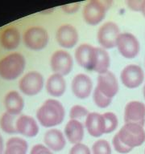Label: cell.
<instances>
[{
	"label": "cell",
	"instance_id": "obj_9",
	"mask_svg": "<svg viewBox=\"0 0 145 154\" xmlns=\"http://www.w3.org/2000/svg\"><path fill=\"white\" fill-rule=\"evenodd\" d=\"M51 68L54 74L67 75L73 67V60L69 53L64 50H57L53 53L50 60Z\"/></svg>",
	"mask_w": 145,
	"mask_h": 154
},
{
	"label": "cell",
	"instance_id": "obj_30",
	"mask_svg": "<svg viewBox=\"0 0 145 154\" xmlns=\"http://www.w3.org/2000/svg\"><path fill=\"white\" fill-rule=\"evenodd\" d=\"M112 144H113L114 149L115 150L116 152H118L119 153H128V152H130L133 149L131 148H129L127 147L126 144H124L123 142L121 141V140L119 139V137H118V134L116 133L114 135V137L113 138V140H112Z\"/></svg>",
	"mask_w": 145,
	"mask_h": 154
},
{
	"label": "cell",
	"instance_id": "obj_21",
	"mask_svg": "<svg viewBox=\"0 0 145 154\" xmlns=\"http://www.w3.org/2000/svg\"><path fill=\"white\" fill-rule=\"evenodd\" d=\"M66 90V82L64 76L59 74H53L46 82V91L50 96L60 97Z\"/></svg>",
	"mask_w": 145,
	"mask_h": 154
},
{
	"label": "cell",
	"instance_id": "obj_32",
	"mask_svg": "<svg viewBox=\"0 0 145 154\" xmlns=\"http://www.w3.org/2000/svg\"><path fill=\"white\" fill-rule=\"evenodd\" d=\"M30 154H53V152L43 144H38L31 148Z\"/></svg>",
	"mask_w": 145,
	"mask_h": 154
},
{
	"label": "cell",
	"instance_id": "obj_29",
	"mask_svg": "<svg viewBox=\"0 0 145 154\" xmlns=\"http://www.w3.org/2000/svg\"><path fill=\"white\" fill-rule=\"evenodd\" d=\"M89 112L86 108L82 105H74L72 106L69 111V117L71 120H77L80 118L87 116L89 114Z\"/></svg>",
	"mask_w": 145,
	"mask_h": 154
},
{
	"label": "cell",
	"instance_id": "obj_15",
	"mask_svg": "<svg viewBox=\"0 0 145 154\" xmlns=\"http://www.w3.org/2000/svg\"><path fill=\"white\" fill-rule=\"evenodd\" d=\"M72 94L77 98L84 100L88 98L93 89V82L85 74H78L72 79L71 84Z\"/></svg>",
	"mask_w": 145,
	"mask_h": 154
},
{
	"label": "cell",
	"instance_id": "obj_19",
	"mask_svg": "<svg viewBox=\"0 0 145 154\" xmlns=\"http://www.w3.org/2000/svg\"><path fill=\"white\" fill-rule=\"evenodd\" d=\"M65 135L71 144H79L84 137L83 125L77 120H70L65 125Z\"/></svg>",
	"mask_w": 145,
	"mask_h": 154
},
{
	"label": "cell",
	"instance_id": "obj_1",
	"mask_svg": "<svg viewBox=\"0 0 145 154\" xmlns=\"http://www.w3.org/2000/svg\"><path fill=\"white\" fill-rule=\"evenodd\" d=\"M65 111L60 101L48 99L36 112L39 123L44 128H53L60 125L65 119Z\"/></svg>",
	"mask_w": 145,
	"mask_h": 154
},
{
	"label": "cell",
	"instance_id": "obj_7",
	"mask_svg": "<svg viewBox=\"0 0 145 154\" xmlns=\"http://www.w3.org/2000/svg\"><path fill=\"white\" fill-rule=\"evenodd\" d=\"M121 34L120 29L115 23L107 22L100 26L98 31V42L103 49H111L116 47L118 36Z\"/></svg>",
	"mask_w": 145,
	"mask_h": 154
},
{
	"label": "cell",
	"instance_id": "obj_36",
	"mask_svg": "<svg viewBox=\"0 0 145 154\" xmlns=\"http://www.w3.org/2000/svg\"><path fill=\"white\" fill-rule=\"evenodd\" d=\"M141 13L143 16L145 17V0L143 1V3H142V7H141Z\"/></svg>",
	"mask_w": 145,
	"mask_h": 154
},
{
	"label": "cell",
	"instance_id": "obj_22",
	"mask_svg": "<svg viewBox=\"0 0 145 154\" xmlns=\"http://www.w3.org/2000/svg\"><path fill=\"white\" fill-rule=\"evenodd\" d=\"M20 32L15 27H8L5 29L0 38L2 48L9 51L16 49L20 43Z\"/></svg>",
	"mask_w": 145,
	"mask_h": 154
},
{
	"label": "cell",
	"instance_id": "obj_3",
	"mask_svg": "<svg viewBox=\"0 0 145 154\" xmlns=\"http://www.w3.org/2000/svg\"><path fill=\"white\" fill-rule=\"evenodd\" d=\"M112 2L92 0L87 2L83 8V19L87 24L96 26L106 17L107 10L110 8Z\"/></svg>",
	"mask_w": 145,
	"mask_h": 154
},
{
	"label": "cell",
	"instance_id": "obj_26",
	"mask_svg": "<svg viewBox=\"0 0 145 154\" xmlns=\"http://www.w3.org/2000/svg\"><path fill=\"white\" fill-rule=\"evenodd\" d=\"M105 121V133H111L117 128L118 120L117 116L113 112H105L102 114Z\"/></svg>",
	"mask_w": 145,
	"mask_h": 154
},
{
	"label": "cell",
	"instance_id": "obj_39",
	"mask_svg": "<svg viewBox=\"0 0 145 154\" xmlns=\"http://www.w3.org/2000/svg\"><path fill=\"white\" fill-rule=\"evenodd\" d=\"M144 63H145V62H144Z\"/></svg>",
	"mask_w": 145,
	"mask_h": 154
},
{
	"label": "cell",
	"instance_id": "obj_35",
	"mask_svg": "<svg viewBox=\"0 0 145 154\" xmlns=\"http://www.w3.org/2000/svg\"><path fill=\"white\" fill-rule=\"evenodd\" d=\"M3 150H4V143H3V139L0 135V154L3 153Z\"/></svg>",
	"mask_w": 145,
	"mask_h": 154
},
{
	"label": "cell",
	"instance_id": "obj_18",
	"mask_svg": "<svg viewBox=\"0 0 145 154\" xmlns=\"http://www.w3.org/2000/svg\"><path fill=\"white\" fill-rule=\"evenodd\" d=\"M44 141L46 147L51 151H61L65 147L66 140L65 136L60 130L56 128H51L48 130L44 137Z\"/></svg>",
	"mask_w": 145,
	"mask_h": 154
},
{
	"label": "cell",
	"instance_id": "obj_2",
	"mask_svg": "<svg viewBox=\"0 0 145 154\" xmlns=\"http://www.w3.org/2000/svg\"><path fill=\"white\" fill-rule=\"evenodd\" d=\"M26 65L25 58L14 52L0 60V77L6 80H14L24 72Z\"/></svg>",
	"mask_w": 145,
	"mask_h": 154
},
{
	"label": "cell",
	"instance_id": "obj_16",
	"mask_svg": "<svg viewBox=\"0 0 145 154\" xmlns=\"http://www.w3.org/2000/svg\"><path fill=\"white\" fill-rule=\"evenodd\" d=\"M15 127L17 133L26 137H35L39 132V126L36 120L27 115H21L17 117Z\"/></svg>",
	"mask_w": 145,
	"mask_h": 154
},
{
	"label": "cell",
	"instance_id": "obj_6",
	"mask_svg": "<svg viewBox=\"0 0 145 154\" xmlns=\"http://www.w3.org/2000/svg\"><path fill=\"white\" fill-rule=\"evenodd\" d=\"M116 48L123 57L131 60L139 55L140 44L138 38L129 32L121 33L116 43Z\"/></svg>",
	"mask_w": 145,
	"mask_h": 154
},
{
	"label": "cell",
	"instance_id": "obj_4",
	"mask_svg": "<svg viewBox=\"0 0 145 154\" xmlns=\"http://www.w3.org/2000/svg\"><path fill=\"white\" fill-rule=\"evenodd\" d=\"M121 141L131 149L142 145L145 141V130L137 124H125L117 133Z\"/></svg>",
	"mask_w": 145,
	"mask_h": 154
},
{
	"label": "cell",
	"instance_id": "obj_12",
	"mask_svg": "<svg viewBox=\"0 0 145 154\" xmlns=\"http://www.w3.org/2000/svg\"><path fill=\"white\" fill-rule=\"evenodd\" d=\"M96 88L104 96L112 100L119 90V85L115 75L110 71L104 74L98 75Z\"/></svg>",
	"mask_w": 145,
	"mask_h": 154
},
{
	"label": "cell",
	"instance_id": "obj_28",
	"mask_svg": "<svg viewBox=\"0 0 145 154\" xmlns=\"http://www.w3.org/2000/svg\"><path fill=\"white\" fill-rule=\"evenodd\" d=\"M93 99L95 104H96L98 108H107L110 104L111 103L112 100L106 96H104L103 94L101 93L98 89L95 88L94 91V95H93Z\"/></svg>",
	"mask_w": 145,
	"mask_h": 154
},
{
	"label": "cell",
	"instance_id": "obj_5",
	"mask_svg": "<svg viewBox=\"0 0 145 154\" xmlns=\"http://www.w3.org/2000/svg\"><path fill=\"white\" fill-rule=\"evenodd\" d=\"M24 43L32 51H40L47 47L49 41L48 31L41 26H31L24 34Z\"/></svg>",
	"mask_w": 145,
	"mask_h": 154
},
{
	"label": "cell",
	"instance_id": "obj_23",
	"mask_svg": "<svg viewBox=\"0 0 145 154\" xmlns=\"http://www.w3.org/2000/svg\"><path fill=\"white\" fill-rule=\"evenodd\" d=\"M28 144L20 137H11L7 141L3 154H27Z\"/></svg>",
	"mask_w": 145,
	"mask_h": 154
},
{
	"label": "cell",
	"instance_id": "obj_11",
	"mask_svg": "<svg viewBox=\"0 0 145 154\" xmlns=\"http://www.w3.org/2000/svg\"><path fill=\"white\" fill-rule=\"evenodd\" d=\"M98 48L83 43L75 51V59L78 64L88 71H94L97 60Z\"/></svg>",
	"mask_w": 145,
	"mask_h": 154
},
{
	"label": "cell",
	"instance_id": "obj_14",
	"mask_svg": "<svg viewBox=\"0 0 145 154\" xmlns=\"http://www.w3.org/2000/svg\"><path fill=\"white\" fill-rule=\"evenodd\" d=\"M78 32L71 24H63L56 33V38L61 48H72L78 42Z\"/></svg>",
	"mask_w": 145,
	"mask_h": 154
},
{
	"label": "cell",
	"instance_id": "obj_25",
	"mask_svg": "<svg viewBox=\"0 0 145 154\" xmlns=\"http://www.w3.org/2000/svg\"><path fill=\"white\" fill-rule=\"evenodd\" d=\"M17 116L10 114L9 112H4L0 118V128L1 129L8 134H15L17 133L16 127V118Z\"/></svg>",
	"mask_w": 145,
	"mask_h": 154
},
{
	"label": "cell",
	"instance_id": "obj_38",
	"mask_svg": "<svg viewBox=\"0 0 145 154\" xmlns=\"http://www.w3.org/2000/svg\"><path fill=\"white\" fill-rule=\"evenodd\" d=\"M144 154H145V151H144Z\"/></svg>",
	"mask_w": 145,
	"mask_h": 154
},
{
	"label": "cell",
	"instance_id": "obj_24",
	"mask_svg": "<svg viewBox=\"0 0 145 154\" xmlns=\"http://www.w3.org/2000/svg\"><path fill=\"white\" fill-rule=\"evenodd\" d=\"M111 65L110 55L106 50L102 48L97 49V60L94 72L98 73L99 75L104 74L109 72V67Z\"/></svg>",
	"mask_w": 145,
	"mask_h": 154
},
{
	"label": "cell",
	"instance_id": "obj_33",
	"mask_svg": "<svg viewBox=\"0 0 145 154\" xmlns=\"http://www.w3.org/2000/svg\"><path fill=\"white\" fill-rule=\"evenodd\" d=\"M143 0H129L126 3L130 10L134 11H141V7Z\"/></svg>",
	"mask_w": 145,
	"mask_h": 154
},
{
	"label": "cell",
	"instance_id": "obj_20",
	"mask_svg": "<svg viewBox=\"0 0 145 154\" xmlns=\"http://www.w3.org/2000/svg\"><path fill=\"white\" fill-rule=\"evenodd\" d=\"M4 105L7 112L18 116L24 109V98L18 91H11L5 96Z\"/></svg>",
	"mask_w": 145,
	"mask_h": 154
},
{
	"label": "cell",
	"instance_id": "obj_8",
	"mask_svg": "<svg viewBox=\"0 0 145 154\" xmlns=\"http://www.w3.org/2000/svg\"><path fill=\"white\" fill-rule=\"evenodd\" d=\"M44 87L43 75L37 72H30L24 75L19 82L21 92L28 96H33L40 93Z\"/></svg>",
	"mask_w": 145,
	"mask_h": 154
},
{
	"label": "cell",
	"instance_id": "obj_27",
	"mask_svg": "<svg viewBox=\"0 0 145 154\" xmlns=\"http://www.w3.org/2000/svg\"><path fill=\"white\" fill-rule=\"evenodd\" d=\"M92 154H111V147L106 140H98L92 146Z\"/></svg>",
	"mask_w": 145,
	"mask_h": 154
},
{
	"label": "cell",
	"instance_id": "obj_10",
	"mask_svg": "<svg viewBox=\"0 0 145 154\" xmlns=\"http://www.w3.org/2000/svg\"><path fill=\"white\" fill-rule=\"evenodd\" d=\"M120 79L126 88L130 89L136 88L143 83L144 72L139 65L129 64L122 70Z\"/></svg>",
	"mask_w": 145,
	"mask_h": 154
},
{
	"label": "cell",
	"instance_id": "obj_37",
	"mask_svg": "<svg viewBox=\"0 0 145 154\" xmlns=\"http://www.w3.org/2000/svg\"><path fill=\"white\" fill-rule=\"evenodd\" d=\"M143 97L145 99V84L144 86H143Z\"/></svg>",
	"mask_w": 145,
	"mask_h": 154
},
{
	"label": "cell",
	"instance_id": "obj_17",
	"mask_svg": "<svg viewBox=\"0 0 145 154\" xmlns=\"http://www.w3.org/2000/svg\"><path fill=\"white\" fill-rule=\"evenodd\" d=\"M85 128L91 137H100L105 134V121L102 114L89 112L85 119Z\"/></svg>",
	"mask_w": 145,
	"mask_h": 154
},
{
	"label": "cell",
	"instance_id": "obj_13",
	"mask_svg": "<svg viewBox=\"0 0 145 154\" xmlns=\"http://www.w3.org/2000/svg\"><path fill=\"white\" fill-rule=\"evenodd\" d=\"M125 124H137L143 127L145 125V104L140 101H130L124 108Z\"/></svg>",
	"mask_w": 145,
	"mask_h": 154
},
{
	"label": "cell",
	"instance_id": "obj_34",
	"mask_svg": "<svg viewBox=\"0 0 145 154\" xmlns=\"http://www.w3.org/2000/svg\"><path fill=\"white\" fill-rule=\"evenodd\" d=\"M61 9L67 14H73L79 9V3H72V4L64 5L61 7Z\"/></svg>",
	"mask_w": 145,
	"mask_h": 154
},
{
	"label": "cell",
	"instance_id": "obj_31",
	"mask_svg": "<svg viewBox=\"0 0 145 154\" xmlns=\"http://www.w3.org/2000/svg\"><path fill=\"white\" fill-rule=\"evenodd\" d=\"M69 154H91V152L85 144L79 143L73 144L69 151Z\"/></svg>",
	"mask_w": 145,
	"mask_h": 154
}]
</instances>
